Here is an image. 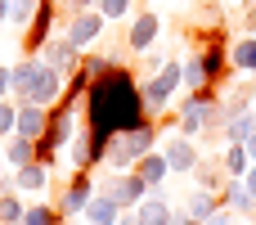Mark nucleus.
Segmentation results:
<instances>
[{"instance_id": "1", "label": "nucleus", "mask_w": 256, "mask_h": 225, "mask_svg": "<svg viewBox=\"0 0 256 225\" xmlns=\"http://www.w3.org/2000/svg\"><path fill=\"white\" fill-rule=\"evenodd\" d=\"M81 113H86V131H90V140H94V144H99V153L108 158V144H112L122 131H130V126L148 122L140 77H135L126 63L108 68V72H104V77L86 90Z\"/></svg>"}, {"instance_id": "2", "label": "nucleus", "mask_w": 256, "mask_h": 225, "mask_svg": "<svg viewBox=\"0 0 256 225\" xmlns=\"http://www.w3.org/2000/svg\"><path fill=\"white\" fill-rule=\"evenodd\" d=\"M158 140H162V117H148V122H140V126L122 131V135L108 144L104 167H108V171H135V162H140L144 153H153V149H158Z\"/></svg>"}, {"instance_id": "3", "label": "nucleus", "mask_w": 256, "mask_h": 225, "mask_svg": "<svg viewBox=\"0 0 256 225\" xmlns=\"http://www.w3.org/2000/svg\"><path fill=\"white\" fill-rule=\"evenodd\" d=\"M99 194V185H94V171H72V180L58 189V198H54V207H58V216L63 221H76L86 207H90V198Z\"/></svg>"}, {"instance_id": "4", "label": "nucleus", "mask_w": 256, "mask_h": 225, "mask_svg": "<svg viewBox=\"0 0 256 225\" xmlns=\"http://www.w3.org/2000/svg\"><path fill=\"white\" fill-rule=\"evenodd\" d=\"M158 149H162V158H166V167H171V176H194V167L202 162V149L189 140V135H180L176 126L158 140Z\"/></svg>"}, {"instance_id": "5", "label": "nucleus", "mask_w": 256, "mask_h": 225, "mask_svg": "<svg viewBox=\"0 0 256 225\" xmlns=\"http://www.w3.org/2000/svg\"><path fill=\"white\" fill-rule=\"evenodd\" d=\"M99 194H108L122 212H135V207L148 198V185H144L135 171H108V180L99 185Z\"/></svg>"}, {"instance_id": "6", "label": "nucleus", "mask_w": 256, "mask_h": 225, "mask_svg": "<svg viewBox=\"0 0 256 225\" xmlns=\"http://www.w3.org/2000/svg\"><path fill=\"white\" fill-rule=\"evenodd\" d=\"M58 23H63V14H58V5H45V0H40V9H36V18H32V23L22 27V54H40V50H45V45H50V41L58 36V32H54Z\"/></svg>"}, {"instance_id": "7", "label": "nucleus", "mask_w": 256, "mask_h": 225, "mask_svg": "<svg viewBox=\"0 0 256 225\" xmlns=\"http://www.w3.org/2000/svg\"><path fill=\"white\" fill-rule=\"evenodd\" d=\"M104 27H108V18H104L99 9H76V14L63 18V36H68L76 50H90V45L104 36Z\"/></svg>"}, {"instance_id": "8", "label": "nucleus", "mask_w": 256, "mask_h": 225, "mask_svg": "<svg viewBox=\"0 0 256 225\" xmlns=\"http://www.w3.org/2000/svg\"><path fill=\"white\" fill-rule=\"evenodd\" d=\"M158 36H162V18H158L153 9H140V14L130 18V32H126V50H130V54H148V50L158 45Z\"/></svg>"}, {"instance_id": "9", "label": "nucleus", "mask_w": 256, "mask_h": 225, "mask_svg": "<svg viewBox=\"0 0 256 225\" xmlns=\"http://www.w3.org/2000/svg\"><path fill=\"white\" fill-rule=\"evenodd\" d=\"M40 54H22L14 68H9V99L14 104H27L32 99V86H36V72H40Z\"/></svg>"}, {"instance_id": "10", "label": "nucleus", "mask_w": 256, "mask_h": 225, "mask_svg": "<svg viewBox=\"0 0 256 225\" xmlns=\"http://www.w3.org/2000/svg\"><path fill=\"white\" fill-rule=\"evenodd\" d=\"M40 59H45V63H50L54 72H63V77H72V72L81 68V59H86V50H76V45H72V41H68V36L58 32V36H54V41H50V45L40 50Z\"/></svg>"}, {"instance_id": "11", "label": "nucleus", "mask_w": 256, "mask_h": 225, "mask_svg": "<svg viewBox=\"0 0 256 225\" xmlns=\"http://www.w3.org/2000/svg\"><path fill=\"white\" fill-rule=\"evenodd\" d=\"M63 90H68V77H63V72H54L50 63H40V72H36V86H32V99H27V104L54 108V104L63 99Z\"/></svg>"}, {"instance_id": "12", "label": "nucleus", "mask_w": 256, "mask_h": 225, "mask_svg": "<svg viewBox=\"0 0 256 225\" xmlns=\"http://www.w3.org/2000/svg\"><path fill=\"white\" fill-rule=\"evenodd\" d=\"M135 176L148 185V194H162L166 189V180H171V167H166V158H162V149H153V153H144L140 162H135Z\"/></svg>"}, {"instance_id": "13", "label": "nucleus", "mask_w": 256, "mask_h": 225, "mask_svg": "<svg viewBox=\"0 0 256 225\" xmlns=\"http://www.w3.org/2000/svg\"><path fill=\"white\" fill-rule=\"evenodd\" d=\"M9 176H14V189H18V194L40 198V194L50 189V167H45V162H27V167H18V171H9Z\"/></svg>"}, {"instance_id": "14", "label": "nucleus", "mask_w": 256, "mask_h": 225, "mask_svg": "<svg viewBox=\"0 0 256 225\" xmlns=\"http://www.w3.org/2000/svg\"><path fill=\"white\" fill-rule=\"evenodd\" d=\"M220 203H225L234 216H243V221H252V216H256V198H252V189H248L243 180H234V176L225 180V189H220Z\"/></svg>"}, {"instance_id": "15", "label": "nucleus", "mask_w": 256, "mask_h": 225, "mask_svg": "<svg viewBox=\"0 0 256 225\" xmlns=\"http://www.w3.org/2000/svg\"><path fill=\"white\" fill-rule=\"evenodd\" d=\"M45 131H50V108H40V104H18V131H14V135L40 140Z\"/></svg>"}, {"instance_id": "16", "label": "nucleus", "mask_w": 256, "mask_h": 225, "mask_svg": "<svg viewBox=\"0 0 256 225\" xmlns=\"http://www.w3.org/2000/svg\"><path fill=\"white\" fill-rule=\"evenodd\" d=\"M194 180H198V189H225V180H230V171H225V162H220V153H202V162L194 167Z\"/></svg>"}, {"instance_id": "17", "label": "nucleus", "mask_w": 256, "mask_h": 225, "mask_svg": "<svg viewBox=\"0 0 256 225\" xmlns=\"http://www.w3.org/2000/svg\"><path fill=\"white\" fill-rule=\"evenodd\" d=\"M135 216H140V225H171L176 207H171V198H166V189H162V194H148V198L135 207Z\"/></svg>"}, {"instance_id": "18", "label": "nucleus", "mask_w": 256, "mask_h": 225, "mask_svg": "<svg viewBox=\"0 0 256 225\" xmlns=\"http://www.w3.org/2000/svg\"><path fill=\"white\" fill-rule=\"evenodd\" d=\"M0 153H4V167L18 171V167L36 162V140H27V135H9V140H0Z\"/></svg>"}, {"instance_id": "19", "label": "nucleus", "mask_w": 256, "mask_h": 225, "mask_svg": "<svg viewBox=\"0 0 256 225\" xmlns=\"http://www.w3.org/2000/svg\"><path fill=\"white\" fill-rule=\"evenodd\" d=\"M220 95H225V108H230V122H234L238 113H252V108H256V86L248 81V77H238V81H234L230 90H220Z\"/></svg>"}, {"instance_id": "20", "label": "nucleus", "mask_w": 256, "mask_h": 225, "mask_svg": "<svg viewBox=\"0 0 256 225\" xmlns=\"http://www.w3.org/2000/svg\"><path fill=\"white\" fill-rule=\"evenodd\" d=\"M220 207H225V203H220V194H216V189H194V194L184 198V212H189L194 221H202V225L212 221Z\"/></svg>"}, {"instance_id": "21", "label": "nucleus", "mask_w": 256, "mask_h": 225, "mask_svg": "<svg viewBox=\"0 0 256 225\" xmlns=\"http://www.w3.org/2000/svg\"><path fill=\"white\" fill-rule=\"evenodd\" d=\"M148 81H153L158 90H166V95L176 99V90L184 86V59H180V54H171V59H166V63H162V68H158V72H153Z\"/></svg>"}, {"instance_id": "22", "label": "nucleus", "mask_w": 256, "mask_h": 225, "mask_svg": "<svg viewBox=\"0 0 256 225\" xmlns=\"http://www.w3.org/2000/svg\"><path fill=\"white\" fill-rule=\"evenodd\" d=\"M230 63H234L238 77H248V72L256 77V36H252V32L238 36V41H230Z\"/></svg>"}, {"instance_id": "23", "label": "nucleus", "mask_w": 256, "mask_h": 225, "mask_svg": "<svg viewBox=\"0 0 256 225\" xmlns=\"http://www.w3.org/2000/svg\"><path fill=\"white\" fill-rule=\"evenodd\" d=\"M117 216H122V207H117L108 194H94L90 207L81 212V221H86V225H117Z\"/></svg>"}, {"instance_id": "24", "label": "nucleus", "mask_w": 256, "mask_h": 225, "mask_svg": "<svg viewBox=\"0 0 256 225\" xmlns=\"http://www.w3.org/2000/svg\"><path fill=\"white\" fill-rule=\"evenodd\" d=\"M220 162H225V171H230L234 180H243L248 167H252V153H248V144H225V149H220Z\"/></svg>"}, {"instance_id": "25", "label": "nucleus", "mask_w": 256, "mask_h": 225, "mask_svg": "<svg viewBox=\"0 0 256 225\" xmlns=\"http://www.w3.org/2000/svg\"><path fill=\"white\" fill-rule=\"evenodd\" d=\"M22 212H27V198L18 189H4L0 194V225H22Z\"/></svg>"}, {"instance_id": "26", "label": "nucleus", "mask_w": 256, "mask_h": 225, "mask_svg": "<svg viewBox=\"0 0 256 225\" xmlns=\"http://www.w3.org/2000/svg\"><path fill=\"white\" fill-rule=\"evenodd\" d=\"M252 135H256V108L252 113H238V117L225 126V144H248Z\"/></svg>"}, {"instance_id": "27", "label": "nucleus", "mask_w": 256, "mask_h": 225, "mask_svg": "<svg viewBox=\"0 0 256 225\" xmlns=\"http://www.w3.org/2000/svg\"><path fill=\"white\" fill-rule=\"evenodd\" d=\"M140 90H144V108H148V117H166V108H171V95H166V90H158L148 77H140Z\"/></svg>"}, {"instance_id": "28", "label": "nucleus", "mask_w": 256, "mask_h": 225, "mask_svg": "<svg viewBox=\"0 0 256 225\" xmlns=\"http://www.w3.org/2000/svg\"><path fill=\"white\" fill-rule=\"evenodd\" d=\"M22 225H63V216H58V207H54V203L32 198V203H27V212H22Z\"/></svg>"}, {"instance_id": "29", "label": "nucleus", "mask_w": 256, "mask_h": 225, "mask_svg": "<svg viewBox=\"0 0 256 225\" xmlns=\"http://www.w3.org/2000/svg\"><path fill=\"white\" fill-rule=\"evenodd\" d=\"M202 86H207L202 59H198V50H189V54H184V90H202Z\"/></svg>"}, {"instance_id": "30", "label": "nucleus", "mask_w": 256, "mask_h": 225, "mask_svg": "<svg viewBox=\"0 0 256 225\" xmlns=\"http://www.w3.org/2000/svg\"><path fill=\"white\" fill-rule=\"evenodd\" d=\"M36 9H40V0H9V23L22 32V27L36 18Z\"/></svg>"}, {"instance_id": "31", "label": "nucleus", "mask_w": 256, "mask_h": 225, "mask_svg": "<svg viewBox=\"0 0 256 225\" xmlns=\"http://www.w3.org/2000/svg\"><path fill=\"white\" fill-rule=\"evenodd\" d=\"M14 131H18V104L4 99V104H0V140H9Z\"/></svg>"}, {"instance_id": "32", "label": "nucleus", "mask_w": 256, "mask_h": 225, "mask_svg": "<svg viewBox=\"0 0 256 225\" xmlns=\"http://www.w3.org/2000/svg\"><path fill=\"white\" fill-rule=\"evenodd\" d=\"M135 9V0H99V14L108 18V23H117V18H126Z\"/></svg>"}, {"instance_id": "33", "label": "nucleus", "mask_w": 256, "mask_h": 225, "mask_svg": "<svg viewBox=\"0 0 256 225\" xmlns=\"http://www.w3.org/2000/svg\"><path fill=\"white\" fill-rule=\"evenodd\" d=\"M76 9H99V0H68V5H63L58 14L68 18V14H76Z\"/></svg>"}, {"instance_id": "34", "label": "nucleus", "mask_w": 256, "mask_h": 225, "mask_svg": "<svg viewBox=\"0 0 256 225\" xmlns=\"http://www.w3.org/2000/svg\"><path fill=\"white\" fill-rule=\"evenodd\" d=\"M234 221H243V216H234L230 207H220V212H216V216H212V221H207V225H234Z\"/></svg>"}, {"instance_id": "35", "label": "nucleus", "mask_w": 256, "mask_h": 225, "mask_svg": "<svg viewBox=\"0 0 256 225\" xmlns=\"http://www.w3.org/2000/svg\"><path fill=\"white\" fill-rule=\"evenodd\" d=\"M243 185L252 189V198H256V162H252V167H248V176H243Z\"/></svg>"}, {"instance_id": "36", "label": "nucleus", "mask_w": 256, "mask_h": 225, "mask_svg": "<svg viewBox=\"0 0 256 225\" xmlns=\"http://www.w3.org/2000/svg\"><path fill=\"white\" fill-rule=\"evenodd\" d=\"M117 225H140V216H135V212H122V216H117Z\"/></svg>"}, {"instance_id": "37", "label": "nucleus", "mask_w": 256, "mask_h": 225, "mask_svg": "<svg viewBox=\"0 0 256 225\" xmlns=\"http://www.w3.org/2000/svg\"><path fill=\"white\" fill-rule=\"evenodd\" d=\"M0 23H9V0H0Z\"/></svg>"}, {"instance_id": "38", "label": "nucleus", "mask_w": 256, "mask_h": 225, "mask_svg": "<svg viewBox=\"0 0 256 225\" xmlns=\"http://www.w3.org/2000/svg\"><path fill=\"white\" fill-rule=\"evenodd\" d=\"M248 153H252V162H256V135H252V140H248Z\"/></svg>"}, {"instance_id": "39", "label": "nucleus", "mask_w": 256, "mask_h": 225, "mask_svg": "<svg viewBox=\"0 0 256 225\" xmlns=\"http://www.w3.org/2000/svg\"><path fill=\"white\" fill-rule=\"evenodd\" d=\"M45 5H58V9H63V5H68V0H45Z\"/></svg>"}, {"instance_id": "40", "label": "nucleus", "mask_w": 256, "mask_h": 225, "mask_svg": "<svg viewBox=\"0 0 256 225\" xmlns=\"http://www.w3.org/2000/svg\"><path fill=\"white\" fill-rule=\"evenodd\" d=\"M0 167H4V153H0ZM0 176H4V171H0Z\"/></svg>"}, {"instance_id": "41", "label": "nucleus", "mask_w": 256, "mask_h": 225, "mask_svg": "<svg viewBox=\"0 0 256 225\" xmlns=\"http://www.w3.org/2000/svg\"><path fill=\"white\" fill-rule=\"evenodd\" d=\"M81 225H86V221H81Z\"/></svg>"}]
</instances>
